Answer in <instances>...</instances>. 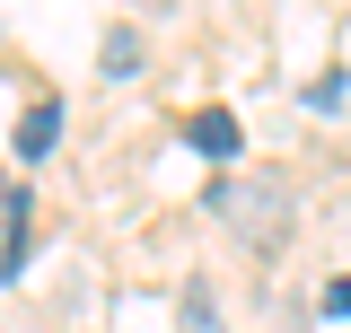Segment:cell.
Instances as JSON below:
<instances>
[{
	"mask_svg": "<svg viewBox=\"0 0 351 333\" xmlns=\"http://www.w3.org/2000/svg\"><path fill=\"white\" fill-rule=\"evenodd\" d=\"M176 333H228V316H219V290H211V272H184V290H176Z\"/></svg>",
	"mask_w": 351,
	"mask_h": 333,
	"instance_id": "3957f363",
	"label": "cell"
},
{
	"mask_svg": "<svg viewBox=\"0 0 351 333\" xmlns=\"http://www.w3.org/2000/svg\"><path fill=\"white\" fill-rule=\"evenodd\" d=\"M184 140H193V149H202L211 166H228L237 149H246V132H237V114H228V106H202V114L184 123Z\"/></svg>",
	"mask_w": 351,
	"mask_h": 333,
	"instance_id": "7a4b0ae2",
	"label": "cell"
},
{
	"mask_svg": "<svg viewBox=\"0 0 351 333\" xmlns=\"http://www.w3.org/2000/svg\"><path fill=\"white\" fill-rule=\"evenodd\" d=\"M106 71H141V27H106Z\"/></svg>",
	"mask_w": 351,
	"mask_h": 333,
	"instance_id": "5b68a950",
	"label": "cell"
},
{
	"mask_svg": "<svg viewBox=\"0 0 351 333\" xmlns=\"http://www.w3.org/2000/svg\"><path fill=\"white\" fill-rule=\"evenodd\" d=\"M325 316H351V272L334 281V290H325Z\"/></svg>",
	"mask_w": 351,
	"mask_h": 333,
	"instance_id": "8992f818",
	"label": "cell"
},
{
	"mask_svg": "<svg viewBox=\"0 0 351 333\" xmlns=\"http://www.w3.org/2000/svg\"><path fill=\"white\" fill-rule=\"evenodd\" d=\"M53 140H62V106H53V97H36V106L18 114V158H27V166L53 158Z\"/></svg>",
	"mask_w": 351,
	"mask_h": 333,
	"instance_id": "277c9868",
	"label": "cell"
},
{
	"mask_svg": "<svg viewBox=\"0 0 351 333\" xmlns=\"http://www.w3.org/2000/svg\"><path fill=\"white\" fill-rule=\"evenodd\" d=\"M211 202H219L228 237H237L246 254H281V246H290V175L246 166V184H219Z\"/></svg>",
	"mask_w": 351,
	"mask_h": 333,
	"instance_id": "6da1fadb",
	"label": "cell"
}]
</instances>
